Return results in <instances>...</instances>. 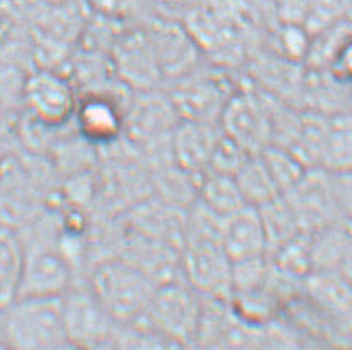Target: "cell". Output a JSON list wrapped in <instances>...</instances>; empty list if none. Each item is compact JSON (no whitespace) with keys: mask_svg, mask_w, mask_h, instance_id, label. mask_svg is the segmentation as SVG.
<instances>
[{"mask_svg":"<svg viewBox=\"0 0 352 350\" xmlns=\"http://www.w3.org/2000/svg\"><path fill=\"white\" fill-rule=\"evenodd\" d=\"M88 286L118 324L144 317L159 281L129 258H108L98 263Z\"/></svg>","mask_w":352,"mask_h":350,"instance_id":"6da1fadb","label":"cell"},{"mask_svg":"<svg viewBox=\"0 0 352 350\" xmlns=\"http://www.w3.org/2000/svg\"><path fill=\"white\" fill-rule=\"evenodd\" d=\"M204 312V296L184 278L159 283L144 317L174 347L195 344Z\"/></svg>","mask_w":352,"mask_h":350,"instance_id":"7a4b0ae2","label":"cell"},{"mask_svg":"<svg viewBox=\"0 0 352 350\" xmlns=\"http://www.w3.org/2000/svg\"><path fill=\"white\" fill-rule=\"evenodd\" d=\"M276 100L260 86L236 88L219 121L220 129L247 152L256 156L273 142Z\"/></svg>","mask_w":352,"mask_h":350,"instance_id":"3957f363","label":"cell"},{"mask_svg":"<svg viewBox=\"0 0 352 350\" xmlns=\"http://www.w3.org/2000/svg\"><path fill=\"white\" fill-rule=\"evenodd\" d=\"M232 258L219 237H186L181 276L204 298L228 301L232 296Z\"/></svg>","mask_w":352,"mask_h":350,"instance_id":"277c9868","label":"cell"},{"mask_svg":"<svg viewBox=\"0 0 352 350\" xmlns=\"http://www.w3.org/2000/svg\"><path fill=\"white\" fill-rule=\"evenodd\" d=\"M302 154L309 167L331 174L352 172V113L311 111L302 136Z\"/></svg>","mask_w":352,"mask_h":350,"instance_id":"5b68a950","label":"cell"},{"mask_svg":"<svg viewBox=\"0 0 352 350\" xmlns=\"http://www.w3.org/2000/svg\"><path fill=\"white\" fill-rule=\"evenodd\" d=\"M170 84L169 95L181 119L215 124H219L225 106L236 91L227 73L202 65Z\"/></svg>","mask_w":352,"mask_h":350,"instance_id":"8992f818","label":"cell"},{"mask_svg":"<svg viewBox=\"0 0 352 350\" xmlns=\"http://www.w3.org/2000/svg\"><path fill=\"white\" fill-rule=\"evenodd\" d=\"M65 329L69 347H103L111 345L118 323L106 311L91 288L86 284H72L61 296Z\"/></svg>","mask_w":352,"mask_h":350,"instance_id":"52a82bcc","label":"cell"},{"mask_svg":"<svg viewBox=\"0 0 352 350\" xmlns=\"http://www.w3.org/2000/svg\"><path fill=\"white\" fill-rule=\"evenodd\" d=\"M12 336L22 347H69L61 296H23L12 316Z\"/></svg>","mask_w":352,"mask_h":350,"instance_id":"ba28073f","label":"cell"},{"mask_svg":"<svg viewBox=\"0 0 352 350\" xmlns=\"http://www.w3.org/2000/svg\"><path fill=\"white\" fill-rule=\"evenodd\" d=\"M25 96L30 113L48 129H60L73 123L80 101V93L73 80L47 67L28 76Z\"/></svg>","mask_w":352,"mask_h":350,"instance_id":"9c48e42d","label":"cell"},{"mask_svg":"<svg viewBox=\"0 0 352 350\" xmlns=\"http://www.w3.org/2000/svg\"><path fill=\"white\" fill-rule=\"evenodd\" d=\"M111 62L116 78L131 93L151 91L166 83L144 25L122 32L111 51Z\"/></svg>","mask_w":352,"mask_h":350,"instance_id":"30bf717a","label":"cell"},{"mask_svg":"<svg viewBox=\"0 0 352 350\" xmlns=\"http://www.w3.org/2000/svg\"><path fill=\"white\" fill-rule=\"evenodd\" d=\"M144 28L153 42L166 83L189 75L202 65V47L181 20L157 15L146 22Z\"/></svg>","mask_w":352,"mask_h":350,"instance_id":"8fae6325","label":"cell"},{"mask_svg":"<svg viewBox=\"0 0 352 350\" xmlns=\"http://www.w3.org/2000/svg\"><path fill=\"white\" fill-rule=\"evenodd\" d=\"M78 136L95 148L111 145L126 131V106L111 93L80 95L73 117Z\"/></svg>","mask_w":352,"mask_h":350,"instance_id":"7c38bea8","label":"cell"},{"mask_svg":"<svg viewBox=\"0 0 352 350\" xmlns=\"http://www.w3.org/2000/svg\"><path fill=\"white\" fill-rule=\"evenodd\" d=\"M220 137V124L181 119L170 136L172 157L186 170L202 177L208 170Z\"/></svg>","mask_w":352,"mask_h":350,"instance_id":"4fadbf2b","label":"cell"},{"mask_svg":"<svg viewBox=\"0 0 352 350\" xmlns=\"http://www.w3.org/2000/svg\"><path fill=\"white\" fill-rule=\"evenodd\" d=\"M23 296H63L73 284V268L61 253L58 238L28 261Z\"/></svg>","mask_w":352,"mask_h":350,"instance_id":"5bb4252c","label":"cell"},{"mask_svg":"<svg viewBox=\"0 0 352 350\" xmlns=\"http://www.w3.org/2000/svg\"><path fill=\"white\" fill-rule=\"evenodd\" d=\"M223 246L232 261L268 256V238L256 207L247 205L225 220Z\"/></svg>","mask_w":352,"mask_h":350,"instance_id":"9a60e30c","label":"cell"},{"mask_svg":"<svg viewBox=\"0 0 352 350\" xmlns=\"http://www.w3.org/2000/svg\"><path fill=\"white\" fill-rule=\"evenodd\" d=\"M305 298L329 317L352 314V284L338 270H314L305 278Z\"/></svg>","mask_w":352,"mask_h":350,"instance_id":"2e32d148","label":"cell"},{"mask_svg":"<svg viewBox=\"0 0 352 350\" xmlns=\"http://www.w3.org/2000/svg\"><path fill=\"white\" fill-rule=\"evenodd\" d=\"M197 200L225 220L248 205L236 184L235 175L219 172H206L202 175Z\"/></svg>","mask_w":352,"mask_h":350,"instance_id":"e0dca14e","label":"cell"},{"mask_svg":"<svg viewBox=\"0 0 352 350\" xmlns=\"http://www.w3.org/2000/svg\"><path fill=\"white\" fill-rule=\"evenodd\" d=\"M256 209L260 210L265 231H267L268 256L280 246H283L286 242L300 235L301 231H308L302 226L300 217L285 195H280L275 200L256 207Z\"/></svg>","mask_w":352,"mask_h":350,"instance_id":"ac0fdd59","label":"cell"},{"mask_svg":"<svg viewBox=\"0 0 352 350\" xmlns=\"http://www.w3.org/2000/svg\"><path fill=\"white\" fill-rule=\"evenodd\" d=\"M235 178L245 200L252 207H261L283 195L258 154L248 157V161L235 174Z\"/></svg>","mask_w":352,"mask_h":350,"instance_id":"d6986e66","label":"cell"},{"mask_svg":"<svg viewBox=\"0 0 352 350\" xmlns=\"http://www.w3.org/2000/svg\"><path fill=\"white\" fill-rule=\"evenodd\" d=\"M258 156L265 162L273 180L276 182L278 189L283 195L300 184L309 169L298 154L283 148V145L270 144Z\"/></svg>","mask_w":352,"mask_h":350,"instance_id":"ffe728a7","label":"cell"},{"mask_svg":"<svg viewBox=\"0 0 352 350\" xmlns=\"http://www.w3.org/2000/svg\"><path fill=\"white\" fill-rule=\"evenodd\" d=\"M313 34L302 23L281 22L273 34V53L293 63H306Z\"/></svg>","mask_w":352,"mask_h":350,"instance_id":"44dd1931","label":"cell"},{"mask_svg":"<svg viewBox=\"0 0 352 350\" xmlns=\"http://www.w3.org/2000/svg\"><path fill=\"white\" fill-rule=\"evenodd\" d=\"M252 156L253 154L247 152L241 145L236 144L235 141H232L230 137H227L222 132V137H220L219 144H217L214 150V156H212L207 172L235 175L240 170V167Z\"/></svg>","mask_w":352,"mask_h":350,"instance_id":"7402d4cb","label":"cell"},{"mask_svg":"<svg viewBox=\"0 0 352 350\" xmlns=\"http://www.w3.org/2000/svg\"><path fill=\"white\" fill-rule=\"evenodd\" d=\"M93 14L126 20L141 10V0H85Z\"/></svg>","mask_w":352,"mask_h":350,"instance_id":"603a6c76","label":"cell"},{"mask_svg":"<svg viewBox=\"0 0 352 350\" xmlns=\"http://www.w3.org/2000/svg\"><path fill=\"white\" fill-rule=\"evenodd\" d=\"M329 70L352 88V34L341 43L336 51Z\"/></svg>","mask_w":352,"mask_h":350,"instance_id":"cb8c5ba5","label":"cell"},{"mask_svg":"<svg viewBox=\"0 0 352 350\" xmlns=\"http://www.w3.org/2000/svg\"><path fill=\"white\" fill-rule=\"evenodd\" d=\"M336 194H338L339 207L344 218L352 222V172L333 174Z\"/></svg>","mask_w":352,"mask_h":350,"instance_id":"d4e9b609","label":"cell"},{"mask_svg":"<svg viewBox=\"0 0 352 350\" xmlns=\"http://www.w3.org/2000/svg\"><path fill=\"white\" fill-rule=\"evenodd\" d=\"M341 275L352 284V231L349 235V240H347L346 248H344V253L339 259L338 268H336Z\"/></svg>","mask_w":352,"mask_h":350,"instance_id":"484cf974","label":"cell"},{"mask_svg":"<svg viewBox=\"0 0 352 350\" xmlns=\"http://www.w3.org/2000/svg\"><path fill=\"white\" fill-rule=\"evenodd\" d=\"M347 111L352 113V88H351V96H349V108H347Z\"/></svg>","mask_w":352,"mask_h":350,"instance_id":"4316f807","label":"cell"},{"mask_svg":"<svg viewBox=\"0 0 352 350\" xmlns=\"http://www.w3.org/2000/svg\"><path fill=\"white\" fill-rule=\"evenodd\" d=\"M48 2H55L56 3V2H65V0H48Z\"/></svg>","mask_w":352,"mask_h":350,"instance_id":"83f0119b","label":"cell"}]
</instances>
